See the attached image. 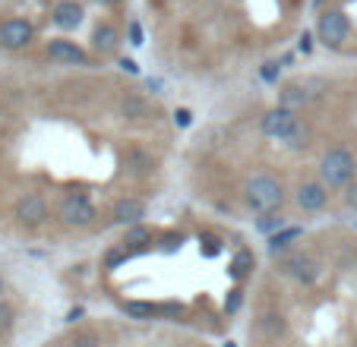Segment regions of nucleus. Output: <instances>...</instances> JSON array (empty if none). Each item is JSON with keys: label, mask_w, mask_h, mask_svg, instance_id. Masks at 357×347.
Instances as JSON below:
<instances>
[{"label": "nucleus", "mask_w": 357, "mask_h": 347, "mask_svg": "<svg viewBox=\"0 0 357 347\" xmlns=\"http://www.w3.org/2000/svg\"><path fill=\"white\" fill-rule=\"evenodd\" d=\"M241 303H243V291H241V287H234V291L228 294V300H225V309H228V313H237V309H241Z\"/></svg>", "instance_id": "obj_25"}, {"label": "nucleus", "mask_w": 357, "mask_h": 347, "mask_svg": "<svg viewBox=\"0 0 357 347\" xmlns=\"http://www.w3.org/2000/svg\"><path fill=\"white\" fill-rule=\"evenodd\" d=\"M307 139H310V130H307V127L301 123V127H297L294 133H291L288 146H291V148H303V146H307Z\"/></svg>", "instance_id": "obj_22"}, {"label": "nucleus", "mask_w": 357, "mask_h": 347, "mask_svg": "<svg viewBox=\"0 0 357 347\" xmlns=\"http://www.w3.org/2000/svg\"><path fill=\"white\" fill-rule=\"evenodd\" d=\"M32 38H35L32 22H26V20L0 22V47H7V51H22V47L32 45Z\"/></svg>", "instance_id": "obj_7"}, {"label": "nucleus", "mask_w": 357, "mask_h": 347, "mask_svg": "<svg viewBox=\"0 0 357 347\" xmlns=\"http://www.w3.org/2000/svg\"><path fill=\"white\" fill-rule=\"evenodd\" d=\"M263 79L266 82H275L278 79V63H266V67H263Z\"/></svg>", "instance_id": "obj_28"}, {"label": "nucleus", "mask_w": 357, "mask_h": 347, "mask_svg": "<svg viewBox=\"0 0 357 347\" xmlns=\"http://www.w3.org/2000/svg\"><path fill=\"white\" fill-rule=\"evenodd\" d=\"M344 206H348V208H354V212H357V180L351 183L348 190H344Z\"/></svg>", "instance_id": "obj_27"}, {"label": "nucleus", "mask_w": 357, "mask_h": 347, "mask_svg": "<svg viewBox=\"0 0 357 347\" xmlns=\"http://www.w3.org/2000/svg\"><path fill=\"white\" fill-rule=\"evenodd\" d=\"M139 243H152V231L142 224L127 227V237H123V247H139Z\"/></svg>", "instance_id": "obj_20"}, {"label": "nucleus", "mask_w": 357, "mask_h": 347, "mask_svg": "<svg viewBox=\"0 0 357 347\" xmlns=\"http://www.w3.org/2000/svg\"><path fill=\"white\" fill-rule=\"evenodd\" d=\"M0 300H3V278H0Z\"/></svg>", "instance_id": "obj_35"}, {"label": "nucleus", "mask_w": 357, "mask_h": 347, "mask_svg": "<svg viewBox=\"0 0 357 347\" xmlns=\"http://www.w3.org/2000/svg\"><path fill=\"white\" fill-rule=\"evenodd\" d=\"M202 243H206V256H215L218 253V240H215V237H206Z\"/></svg>", "instance_id": "obj_32"}, {"label": "nucleus", "mask_w": 357, "mask_h": 347, "mask_svg": "<svg viewBox=\"0 0 357 347\" xmlns=\"http://www.w3.org/2000/svg\"><path fill=\"white\" fill-rule=\"evenodd\" d=\"M47 57L54 63H63V67H89V54L70 38L47 41Z\"/></svg>", "instance_id": "obj_8"}, {"label": "nucleus", "mask_w": 357, "mask_h": 347, "mask_svg": "<svg viewBox=\"0 0 357 347\" xmlns=\"http://www.w3.org/2000/svg\"><path fill=\"white\" fill-rule=\"evenodd\" d=\"M121 309L130 316V319H139V322H149V319H158V303H146V300H123Z\"/></svg>", "instance_id": "obj_17"}, {"label": "nucleus", "mask_w": 357, "mask_h": 347, "mask_svg": "<svg viewBox=\"0 0 357 347\" xmlns=\"http://www.w3.org/2000/svg\"><path fill=\"white\" fill-rule=\"evenodd\" d=\"M142 218H146V202L136 199V196H127V199H121L114 206V224L136 227L142 224Z\"/></svg>", "instance_id": "obj_11"}, {"label": "nucleus", "mask_w": 357, "mask_h": 347, "mask_svg": "<svg viewBox=\"0 0 357 347\" xmlns=\"http://www.w3.org/2000/svg\"><path fill=\"white\" fill-rule=\"evenodd\" d=\"M121 114L127 117V121H146V117H149V105L139 98V95H127V98L121 101Z\"/></svg>", "instance_id": "obj_18"}, {"label": "nucleus", "mask_w": 357, "mask_h": 347, "mask_svg": "<svg viewBox=\"0 0 357 347\" xmlns=\"http://www.w3.org/2000/svg\"><path fill=\"white\" fill-rule=\"evenodd\" d=\"M82 16H86L82 3H76V0H61V3L54 7V13H51V20H54L57 29L70 32V29H76L82 22Z\"/></svg>", "instance_id": "obj_12"}, {"label": "nucleus", "mask_w": 357, "mask_h": 347, "mask_svg": "<svg viewBox=\"0 0 357 347\" xmlns=\"http://www.w3.org/2000/svg\"><path fill=\"white\" fill-rule=\"evenodd\" d=\"M130 45H142V29H139V22H130Z\"/></svg>", "instance_id": "obj_29"}, {"label": "nucleus", "mask_w": 357, "mask_h": 347, "mask_svg": "<svg viewBox=\"0 0 357 347\" xmlns=\"http://www.w3.org/2000/svg\"><path fill=\"white\" fill-rule=\"evenodd\" d=\"M70 347H98V338L92 332H76V338L70 341Z\"/></svg>", "instance_id": "obj_24"}, {"label": "nucleus", "mask_w": 357, "mask_h": 347, "mask_svg": "<svg viewBox=\"0 0 357 347\" xmlns=\"http://www.w3.org/2000/svg\"><path fill=\"white\" fill-rule=\"evenodd\" d=\"M183 313L181 303H158V319H177Z\"/></svg>", "instance_id": "obj_23"}, {"label": "nucleus", "mask_w": 357, "mask_h": 347, "mask_svg": "<svg viewBox=\"0 0 357 347\" xmlns=\"http://www.w3.org/2000/svg\"><path fill=\"white\" fill-rule=\"evenodd\" d=\"M259 328H263L266 334H282L284 332V316L282 313H263V319H259Z\"/></svg>", "instance_id": "obj_19"}, {"label": "nucleus", "mask_w": 357, "mask_h": 347, "mask_svg": "<svg viewBox=\"0 0 357 347\" xmlns=\"http://www.w3.org/2000/svg\"><path fill=\"white\" fill-rule=\"evenodd\" d=\"M61 221L67 227H89L95 221V206L79 193H70L61 202Z\"/></svg>", "instance_id": "obj_5"}, {"label": "nucleus", "mask_w": 357, "mask_h": 347, "mask_svg": "<svg viewBox=\"0 0 357 347\" xmlns=\"http://www.w3.org/2000/svg\"><path fill=\"white\" fill-rule=\"evenodd\" d=\"M297 45H301V51H303V54H310V51H313V38H310L307 32H303L301 38H297Z\"/></svg>", "instance_id": "obj_30"}, {"label": "nucleus", "mask_w": 357, "mask_h": 347, "mask_svg": "<svg viewBox=\"0 0 357 347\" xmlns=\"http://www.w3.org/2000/svg\"><path fill=\"white\" fill-rule=\"evenodd\" d=\"M243 202L250 212L257 215H272L284 206V187L272 174H257L243 183Z\"/></svg>", "instance_id": "obj_1"}, {"label": "nucleus", "mask_w": 357, "mask_h": 347, "mask_svg": "<svg viewBox=\"0 0 357 347\" xmlns=\"http://www.w3.org/2000/svg\"><path fill=\"white\" fill-rule=\"evenodd\" d=\"M278 268H282L284 275H291L294 281H301V284H313V281L319 278V268L310 256H291V259H284Z\"/></svg>", "instance_id": "obj_10"}, {"label": "nucleus", "mask_w": 357, "mask_h": 347, "mask_svg": "<svg viewBox=\"0 0 357 347\" xmlns=\"http://www.w3.org/2000/svg\"><path fill=\"white\" fill-rule=\"evenodd\" d=\"M301 127V117H297V111H291V107H272V111L263 114V121H259V130H263V136H269V139L275 142H288L291 133Z\"/></svg>", "instance_id": "obj_3"}, {"label": "nucleus", "mask_w": 357, "mask_h": 347, "mask_svg": "<svg viewBox=\"0 0 357 347\" xmlns=\"http://www.w3.org/2000/svg\"><path fill=\"white\" fill-rule=\"evenodd\" d=\"M253 268H257V256H253V249H237L234 259H231V265H228V275L234 281H243Z\"/></svg>", "instance_id": "obj_15"}, {"label": "nucleus", "mask_w": 357, "mask_h": 347, "mask_svg": "<svg viewBox=\"0 0 357 347\" xmlns=\"http://www.w3.org/2000/svg\"><path fill=\"white\" fill-rule=\"evenodd\" d=\"M121 70H123V73H139L136 61H130V57H123V61H121Z\"/></svg>", "instance_id": "obj_33"}, {"label": "nucleus", "mask_w": 357, "mask_h": 347, "mask_svg": "<svg viewBox=\"0 0 357 347\" xmlns=\"http://www.w3.org/2000/svg\"><path fill=\"white\" fill-rule=\"evenodd\" d=\"M117 41H121V35H117V29L108 26V22H105V26H98L92 32V45H95V51H98V54H111L117 47Z\"/></svg>", "instance_id": "obj_16"}, {"label": "nucleus", "mask_w": 357, "mask_h": 347, "mask_svg": "<svg viewBox=\"0 0 357 347\" xmlns=\"http://www.w3.org/2000/svg\"><path fill=\"white\" fill-rule=\"evenodd\" d=\"M79 319H82V307H76L67 313V322H79Z\"/></svg>", "instance_id": "obj_34"}, {"label": "nucleus", "mask_w": 357, "mask_h": 347, "mask_svg": "<svg viewBox=\"0 0 357 347\" xmlns=\"http://www.w3.org/2000/svg\"><path fill=\"white\" fill-rule=\"evenodd\" d=\"M354 174H357V161L348 148L335 146L323 152V158H319V180L329 190H348L354 183Z\"/></svg>", "instance_id": "obj_2"}, {"label": "nucleus", "mask_w": 357, "mask_h": 347, "mask_svg": "<svg viewBox=\"0 0 357 347\" xmlns=\"http://www.w3.org/2000/svg\"><path fill=\"white\" fill-rule=\"evenodd\" d=\"M174 123H177V127H190V123H193V114H190L187 107H177V111H174Z\"/></svg>", "instance_id": "obj_26"}, {"label": "nucleus", "mask_w": 357, "mask_h": 347, "mask_svg": "<svg viewBox=\"0 0 357 347\" xmlns=\"http://www.w3.org/2000/svg\"><path fill=\"white\" fill-rule=\"evenodd\" d=\"M225 347H234V344H225Z\"/></svg>", "instance_id": "obj_38"}, {"label": "nucleus", "mask_w": 357, "mask_h": 347, "mask_svg": "<svg viewBox=\"0 0 357 347\" xmlns=\"http://www.w3.org/2000/svg\"><path fill=\"white\" fill-rule=\"evenodd\" d=\"M13 319H16L13 307H10V303H3V300H0V334H3V332H10V328H13Z\"/></svg>", "instance_id": "obj_21"}, {"label": "nucleus", "mask_w": 357, "mask_h": 347, "mask_svg": "<svg viewBox=\"0 0 357 347\" xmlns=\"http://www.w3.org/2000/svg\"><path fill=\"white\" fill-rule=\"evenodd\" d=\"M313 98H317V92H310V86H303V82H288L282 88V107H291V111L310 105Z\"/></svg>", "instance_id": "obj_13"}, {"label": "nucleus", "mask_w": 357, "mask_h": 347, "mask_svg": "<svg viewBox=\"0 0 357 347\" xmlns=\"http://www.w3.org/2000/svg\"><path fill=\"white\" fill-rule=\"evenodd\" d=\"M294 199L303 212H323L326 202H329V187H326L323 180H303L301 187H297Z\"/></svg>", "instance_id": "obj_9"}, {"label": "nucleus", "mask_w": 357, "mask_h": 347, "mask_svg": "<svg viewBox=\"0 0 357 347\" xmlns=\"http://www.w3.org/2000/svg\"><path fill=\"white\" fill-rule=\"evenodd\" d=\"M348 35H351V22H348V16H344V10H326V13L319 16L317 38L323 41L326 47H332V51L344 47Z\"/></svg>", "instance_id": "obj_4"}, {"label": "nucleus", "mask_w": 357, "mask_h": 347, "mask_svg": "<svg viewBox=\"0 0 357 347\" xmlns=\"http://www.w3.org/2000/svg\"><path fill=\"white\" fill-rule=\"evenodd\" d=\"M16 221H20L22 227H29V231H35V227H41L47 221V202L45 196L38 193H26L20 202H16Z\"/></svg>", "instance_id": "obj_6"}, {"label": "nucleus", "mask_w": 357, "mask_h": 347, "mask_svg": "<svg viewBox=\"0 0 357 347\" xmlns=\"http://www.w3.org/2000/svg\"><path fill=\"white\" fill-rule=\"evenodd\" d=\"M303 237V227H297V224H291V227H282L278 234H272L269 237V253L272 256H278V253H288L291 247H294L297 240Z\"/></svg>", "instance_id": "obj_14"}, {"label": "nucleus", "mask_w": 357, "mask_h": 347, "mask_svg": "<svg viewBox=\"0 0 357 347\" xmlns=\"http://www.w3.org/2000/svg\"><path fill=\"white\" fill-rule=\"evenodd\" d=\"M51 347H70V344H51Z\"/></svg>", "instance_id": "obj_37"}, {"label": "nucleus", "mask_w": 357, "mask_h": 347, "mask_svg": "<svg viewBox=\"0 0 357 347\" xmlns=\"http://www.w3.org/2000/svg\"><path fill=\"white\" fill-rule=\"evenodd\" d=\"M105 3H121V0H105Z\"/></svg>", "instance_id": "obj_36"}, {"label": "nucleus", "mask_w": 357, "mask_h": 347, "mask_svg": "<svg viewBox=\"0 0 357 347\" xmlns=\"http://www.w3.org/2000/svg\"><path fill=\"white\" fill-rule=\"evenodd\" d=\"M181 240H183L181 234H168V237H165V249H177V247H181Z\"/></svg>", "instance_id": "obj_31"}]
</instances>
